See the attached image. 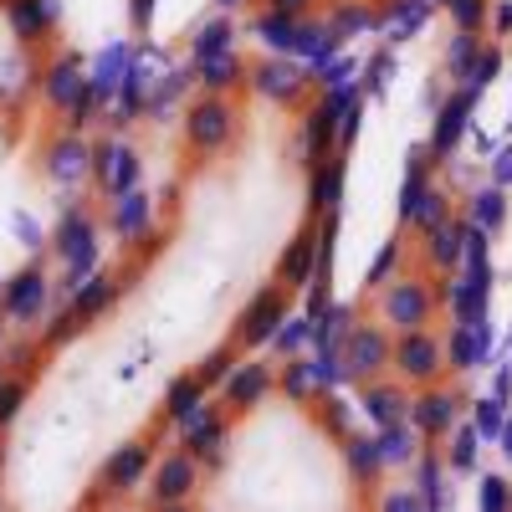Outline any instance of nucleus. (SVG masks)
Returning a JSON list of instances; mask_svg holds the SVG:
<instances>
[{"label":"nucleus","instance_id":"obj_1","mask_svg":"<svg viewBox=\"0 0 512 512\" xmlns=\"http://www.w3.org/2000/svg\"><path fill=\"white\" fill-rule=\"evenodd\" d=\"M226 6H251V21L262 26L277 47H313L328 31L374 26L405 11L410 0H226Z\"/></svg>","mask_w":512,"mask_h":512},{"label":"nucleus","instance_id":"obj_2","mask_svg":"<svg viewBox=\"0 0 512 512\" xmlns=\"http://www.w3.org/2000/svg\"><path fill=\"white\" fill-rule=\"evenodd\" d=\"M200 482H205V477H200V461L180 446V451H169V456L154 466V502H164V507L190 502Z\"/></svg>","mask_w":512,"mask_h":512},{"label":"nucleus","instance_id":"obj_3","mask_svg":"<svg viewBox=\"0 0 512 512\" xmlns=\"http://www.w3.org/2000/svg\"><path fill=\"white\" fill-rule=\"evenodd\" d=\"M41 313H47V272L26 267V272L6 287V297H0V318H11V323H21V328H36Z\"/></svg>","mask_w":512,"mask_h":512},{"label":"nucleus","instance_id":"obj_4","mask_svg":"<svg viewBox=\"0 0 512 512\" xmlns=\"http://www.w3.org/2000/svg\"><path fill=\"white\" fill-rule=\"evenodd\" d=\"M47 175H52V180H62V185H77L82 175H93V149L82 144L77 134L57 139V144L47 149Z\"/></svg>","mask_w":512,"mask_h":512},{"label":"nucleus","instance_id":"obj_5","mask_svg":"<svg viewBox=\"0 0 512 512\" xmlns=\"http://www.w3.org/2000/svg\"><path fill=\"white\" fill-rule=\"evenodd\" d=\"M395 369L405 374V379H415V384H431L436 374H441V359H436V344L425 333H410L405 344L395 349Z\"/></svg>","mask_w":512,"mask_h":512},{"label":"nucleus","instance_id":"obj_6","mask_svg":"<svg viewBox=\"0 0 512 512\" xmlns=\"http://www.w3.org/2000/svg\"><path fill=\"white\" fill-rule=\"evenodd\" d=\"M144 472H149V446H144V441H128V446L103 466V487H108V492H128Z\"/></svg>","mask_w":512,"mask_h":512},{"label":"nucleus","instance_id":"obj_7","mask_svg":"<svg viewBox=\"0 0 512 512\" xmlns=\"http://www.w3.org/2000/svg\"><path fill=\"white\" fill-rule=\"evenodd\" d=\"M57 251L72 262V272H82L93 262V216H82V210H72V216L62 221L57 231Z\"/></svg>","mask_w":512,"mask_h":512},{"label":"nucleus","instance_id":"obj_8","mask_svg":"<svg viewBox=\"0 0 512 512\" xmlns=\"http://www.w3.org/2000/svg\"><path fill=\"white\" fill-rule=\"evenodd\" d=\"M384 354H390V344H384L379 333H354L349 369H354V374H374V369H384Z\"/></svg>","mask_w":512,"mask_h":512},{"label":"nucleus","instance_id":"obj_9","mask_svg":"<svg viewBox=\"0 0 512 512\" xmlns=\"http://www.w3.org/2000/svg\"><path fill=\"white\" fill-rule=\"evenodd\" d=\"M26 400V374H11V379H0V425H11L16 410Z\"/></svg>","mask_w":512,"mask_h":512},{"label":"nucleus","instance_id":"obj_10","mask_svg":"<svg viewBox=\"0 0 512 512\" xmlns=\"http://www.w3.org/2000/svg\"><path fill=\"white\" fill-rule=\"evenodd\" d=\"M482 502H487V507H507V492H502V477H487V487H482Z\"/></svg>","mask_w":512,"mask_h":512},{"label":"nucleus","instance_id":"obj_11","mask_svg":"<svg viewBox=\"0 0 512 512\" xmlns=\"http://www.w3.org/2000/svg\"><path fill=\"white\" fill-rule=\"evenodd\" d=\"M0 338H6V318H0Z\"/></svg>","mask_w":512,"mask_h":512}]
</instances>
